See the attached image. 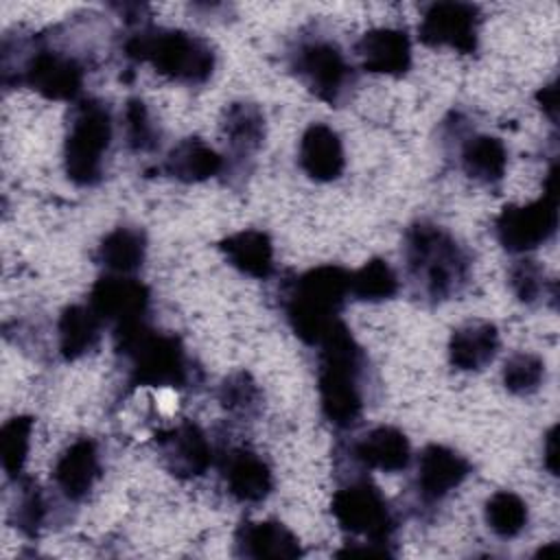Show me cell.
I'll return each mask as SVG.
<instances>
[{"mask_svg":"<svg viewBox=\"0 0 560 560\" xmlns=\"http://www.w3.org/2000/svg\"><path fill=\"white\" fill-rule=\"evenodd\" d=\"M472 472V464L446 444H427L416 455L411 490L420 505L435 508L453 494Z\"/></svg>","mask_w":560,"mask_h":560,"instance_id":"cell-12","label":"cell"},{"mask_svg":"<svg viewBox=\"0 0 560 560\" xmlns=\"http://www.w3.org/2000/svg\"><path fill=\"white\" fill-rule=\"evenodd\" d=\"M508 287L516 302L540 306L545 300L556 302V280L547 278L542 265L534 258H518L508 269Z\"/></svg>","mask_w":560,"mask_h":560,"instance_id":"cell-32","label":"cell"},{"mask_svg":"<svg viewBox=\"0 0 560 560\" xmlns=\"http://www.w3.org/2000/svg\"><path fill=\"white\" fill-rule=\"evenodd\" d=\"M501 348V335L494 322L472 319L457 326L448 337V363L459 372H481Z\"/></svg>","mask_w":560,"mask_h":560,"instance_id":"cell-22","label":"cell"},{"mask_svg":"<svg viewBox=\"0 0 560 560\" xmlns=\"http://www.w3.org/2000/svg\"><path fill=\"white\" fill-rule=\"evenodd\" d=\"M556 551H558V542H549L547 547H540V549L536 551V556H542V558H545L547 553H556Z\"/></svg>","mask_w":560,"mask_h":560,"instance_id":"cell-38","label":"cell"},{"mask_svg":"<svg viewBox=\"0 0 560 560\" xmlns=\"http://www.w3.org/2000/svg\"><path fill=\"white\" fill-rule=\"evenodd\" d=\"M547 378V363L536 352H514L501 368V383L514 396L536 394Z\"/></svg>","mask_w":560,"mask_h":560,"instance_id":"cell-35","label":"cell"},{"mask_svg":"<svg viewBox=\"0 0 560 560\" xmlns=\"http://www.w3.org/2000/svg\"><path fill=\"white\" fill-rule=\"evenodd\" d=\"M350 302V269L341 265L311 267L280 287V311L291 332L315 348L341 319Z\"/></svg>","mask_w":560,"mask_h":560,"instance_id":"cell-5","label":"cell"},{"mask_svg":"<svg viewBox=\"0 0 560 560\" xmlns=\"http://www.w3.org/2000/svg\"><path fill=\"white\" fill-rule=\"evenodd\" d=\"M234 556L252 560H291L302 558L300 538L276 518L241 521L234 532Z\"/></svg>","mask_w":560,"mask_h":560,"instance_id":"cell-20","label":"cell"},{"mask_svg":"<svg viewBox=\"0 0 560 560\" xmlns=\"http://www.w3.org/2000/svg\"><path fill=\"white\" fill-rule=\"evenodd\" d=\"M155 448L162 466L182 481L203 477L214 464L212 442L195 420H179L175 427L158 431Z\"/></svg>","mask_w":560,"mask_h":560,"instance_id":"cell-16","label":"cell"},{"mask_svg":"<svg viewBox=\"0 0 560 560\" xmlns=\"http://www.w3.org/2000/svg\"><path fill=\"white\" fill-rule=\"evenodd\" d=\"M15 483H18V494L9 512V521L22 536L37 538L50 518V505H48L46 492L31 477H20Z\"/></svg>","mask_w":560,"mask_h":560,"instance_id":"cell-31","label":"cell"},{"mask_svg":"<svg viewBox=\"0 0 560 560\" xmlns=\"http://www.w3.org/2000/svg\"><path fill=\"white\" fill-rule=\"evenodd\" d=\"M400 280L385 258H370L359 269H350V300L378 304L396 298Z\"/></svg>","mask_w":560,"mask_h":560,"instance_id":"cell-28","label":"cell"},{"mask_svg":"<svg viewBox=\"0 0 560 560\" xmlns=\"http://www.w3.org/2000/svg\"><path fill=\"white\" fill-rule=\"evenodd\" d=\"M558 424L549 427V431L545 433V442H542V466L558 477Z\"/></svg>","mask_w":560,"mask_h":560,"instance_id":"cell-37","label":"cell"},{"mask_svg":"<svg viewBox=\"0 0 560 560\" xmlns=\"http://www.w3.org/2000/svg\"><path fill=\"white\" fill-rule=\"evenodd\" d=\"M88 304L112 330L149 319L151 289L136 276L103 273L88 293Z\"/></svg>","mask_w":560,"mask_h":560,"instance_id":"cell-13","label":"cell"},{"mask_svg":"<svg viewBox=\"0 0 560 560\" xmlns=\"http://www.w3.org/2000/svg\"><path fill=\"white\" fill-rule=\"evenodd\" d=\"M459 140V168L479 186L497 188L508 171V147L492 133H462Z\"/></svg>","mask_w":560,"mask_h":560,"instance_id":"cell-23","label":"cell"},{"mask_svg":"<svg viewBox=\"0 0 560 560\" xmlns=\"http://www.w3.org/2000/svg\"><path fill=\"white\" fill-rule=\"evenodd\" d=\"M162 171L179 184H201L223 175L225 155L214 151L206 140L188 136L168 149L162 162Z\"/></svg>","mask_w":560,"mask_h":560,"instance_id":"cell-24","label":"cell"},{"mask_svg":"<svg viewBox=\"0 0 560 560\" xmlns=\"http://www.w3.org/2000/svg\"><path fill=\"white\" fill-rule=\"evenodd\" d=\"M122 138L133 153H153L162 144V131L140 96H131L122 107Z\"/></svg>","mask_w":560,"mask_h":560,"instance_id":"cell-34","label":"cell"},{"mask_svg":"<svg viewBox=\"0 0 560 560\" xmlns=\"http://www.w3.org/2000/svg\"><path fill=\"white\" fill-rule=\"evenodd\" d=\"M221 136L228 144L223 175H249L254 155L262 149L267 138V118L258 103L232 101L221 112Z\"/></svg>","mask_w":560,"mask_h":560,"instance_id":"cell-14","label":"cell"},{"mask_svg":"<svg viewBox=\"0 0 560 560\" xmlns=\"http://www.w3.org/2000/svg\"><path fill=\"white\" fill-rule=\"evenodd\" d=\"M2 48L18 52L2 50V83L7 88L24 85L48 101L61 103H77L81 98L85 66L74 52L59 48L50 35L13 37L7 33Z\"/></svg>","mask_w":560,"mask_h":560,"instance_id":"cell-3","label":"cell"},{"mask_svg":"<svg viewBox=\"0 0 560 560\" xmlns=\"http://www.w3.org/2000/svg\"><path fill=\"white\" fill-rule=\"evenodd\" d=\"M483 521L494 536L512 540L525 532L529 523V508L521 494L512 490H497L486 499Z\"/></svg>","mask_w":560,"mask_h":560,"instance_id":"cell-30","label":"cell"},{"mask_svg":"<svg viewBox=\"0 0 560 560\" xmlns=\"http://www.w3.org/2000/svg\"><path fill=\"white\" fill-rule=\"evenodd\" d=\"M120 50L127 61L149 63L158 74L182 85H203L217 68L214 46L206 37L151 22L129 28Z\"/></svg>","mask_w":560,"mask_h":560,"instance_id":"cell-7","label":"cell"},{"mask_svg":"<svg viewBox=\"0 0 560 560\" xmlns=\"http://www.w3.org/2000/svg\"><path fill=\"white\" fill-rule=\"evenodd\" d=\"M35 418L20 413L0 427V464L7 479L18 481L24 477V466L31 451V433Z\"/></svg>","mask_w":560,"mask_h":560,"instance_id":"cell-33","label":"cell"},{"mask_svg":"<svg viewBox=\"0 0 560 560\" xmlns=\"http://www.w3.org/2000/svg\"><path fill=\"white\" fill-rule=\"evenodd\" d=\"M217 400L228 416L236 420H254L262 411L265 394L249 372L238 370L219 383Z\"/></svg>","mask_w":560,"mask_h":560,"instance_id":"cell-29","label":"cell"},{"mask_svg":"<svg viewBox=\"0 0 560 560\" xmlns=\"http://www.w3.org/2000/svg\"><path fill=\"white\" fill-rule=\"evenodd\" d=\"M225 262L243 276L267 280L276 271L273 241L265 230L245 228L217 243Z\"/></svg>","mask_w":560,"mask_h":560,"instance_id":"cell-25","label":"cell"},{"mask_svg":"<svg viewBox=\"0 0 560 560\" xmlns=\"http://www.w3.org/2000/svg\"><path fill=\"white\" fill-rule=\"evenodd\" d=\"M402 262L413 295L427 304H442L462 295L472 276V258L466 245L429 219L407 225Z\"/></svg>","mask_w":560,"mask_h":560,"instance_id":"cell-1","label":"cell"},{"mask_svg":"<svg viewBox=\"0 0 560 560\" xmlns=\"http://www.w3.org/2000/svg\"><path fill=\"white\" fill-rule=\"evenodd\" d=\"M558 232V166L547 173L545 192L529 203H508L494 219V236L510 254H529Z\"/></svg>","mask_w":560,"mask_h":560,"instance_id":"cell-10","label":"cell"},{"mask_svg":"<svg viewBox=\"0 0 560 560\" xmlns=\"http://www.w3.org/2000/svg\"><path fill=\"white\" fill-rule=\"evenodd\" d=\"M149 252V238L144 228L140 225H116L109 230L96 245L94 260L107 273H122L133 276L142 269Z\"/></svg>","mask_w":560,"mask_h":560,"instance_id":"cell-26","label":"cell"},{"mask_svg":"<svg viewBox=\"0 0 560 560\" xmlns=\"http://www.w3.org/2000/svg\"><path fill=\"white\" fill-rule=\"evenodd\" d=\"M103 319L85 304H70L59 313L57 319V350L63 361H79L96 346L103 337Z\"/></svg>","mask_w":560,"mask_h":560,"instance_id":"cell-27","label":"cell"},{"mask_svg":"<svg viewBox=\"0 0 560 560\" xmlns=\"http://www.w3.org/2000/svg\"><path fill=\"white\" fill-rule=\"evenodd\" d=\"M354 57L363 72L405 77L411 70V37L405 28L376 26L365 31L354 44Z\"/></svg>","mask_w":560,"mask_h":560,"instance_id":"cell-19","label":"cell"},{"mask_svg":"<svg viewBox=\"0 0 560 560\" xmlns=\"http://www.w3.org/2000/svg\"><path fill=\"white\" fill-rule=\"evenodd\" d=\"M114 140L109 103L88 96L72 103L63 136V173L79 188H94L105 177V162Z\"/></svg>","mask_w":560,"mask_h":560,"instance_id":"cell-8","label":"cell"},{"mask_svg":"<svg viewBox=\"0 0 560 560\" xmlns=\"http://www.w3.org/2000/svg\"><path fill=\"white\" fill-rule=\"evenodd\" d=\"M317 348V396L324 420L348 431L365 411L370 359L343 319H339Z\"/></svg>","mask_w":560,"mask_h":560,"instance_id":"cell-2","label":"cell"},{"mask_svg":"<svg viewBox=\"0 0 560 560\" xmlns=\"http://www.w3.org/2000/svg\"><path fill=\"white\" fill-rule=\"evenodd\" d=\"M219 470L228 494L238 503H262L273 490V470L254 448L234 446L223 451Z\"/></svg>","mask_w":560,"mask_h":560,"instance_id":"cell-18","label":"cell"},{"mask_svg":"<svg viewBox=\"0 0 560 560\" xmlns=\"http://www.w3.org/2000/svg\"><path fill=\"white\" fill-rule=\"evenodd\" d=\"M483 15L472 2L440 0L422 9L418 39L429 48H451L459 55H475Z\"/></svg>","mask_w":560,"mask_h":560,"instance_id":"cell-11","label":"cell"},{"mask_svg":"<svg viewBox=\"0 0 560 560\" xmlns=\"http://www.w3.org/2000/svg\"><path fill=\"white\" fill-rule=\"evenodd\" d=\"M298 164L302 173L317 184L339 179L346 168L341 136L326 122H311L298 142Z\"/></svg>","mask_w":560,"mask_h":560,"instance_id":"cell-21","label":"cell"},{"mask_svg":"<svg viewBox=\"0 0 560 560\" xmlns=\"http://www.w3.org/2000/svg\"><path fill=\"white\" fill-rule=\"evenodd\" d=\"M114 350L129 387L195 385L199 368L192 365L184 341L175 332L158 330L149 319L112 330Z\"/></svg>","mask_w":560,"mask_h":560,"instance_id":"cell-4","label":"cell"},{"mask_svg":"<svg viewBox=\"0 0 560 560\" xmlns=\"http://www.w3.org/2000/svg\"><path fill=\"white\" fill-rule=\"evenodd\" d=\"M536 103L540 105V109L549 116L551 122L558 120L556 112H558V83L556 79H551L549 83H545L542 88H538L536 92Z\"/></svg>","mask_w":560,"mask_h":560,"instance_id":"cell-36","label":"cell"},{"mask_svg":"<svg viewBox=\"0 0 560 560\" xmlns=\"http://www.w3.org/2000/svg\"><path fill=\"white\" fill-rule=\"evenodd\" d=\"M330 514L339 529L350 536L335 556H396L392 538L396 514L383 490L365 475H348L330 499Z\"/></svg>","mask_w":560,"mask_h":560,"instance_id":"cell-6","label":"cell"},{"mask_svg":"<svg viewBox=\"0 0 560 560\" xmlns=\"http://www.w3.org/2000/svg\"><path fill=\"white\" fill-rule=\"evenodd\" d=\"M411 442L407 433L392 424H376L346 444L341 464L350 466L348 475L383 470L402 472L411 466Z\"/></svg>","mask_w":560,"mask_h":560,"instance_id":"cell-15","label":"cell"},{"mask_svg":"<svg viewBox=\"0 0 560 560\" xmlns=\"http://www.w3.org/2000/svg\"><path fill=\"white\" fill-rule=\"evenodd\" d=\"M291 74L322 103L341 107L357 83V70L341 46L326 35H298L287 50Z\"/></svg>","mask_w":560,"mask_h":560,"instance_id":"cell-9","label":"cell"},{"mask_svg":"<svg viewBox=\"0 0 560 560\" xmlns=\"http://www.w3.org/2000/svg\"><path fill=\"white\" fill-rule=\"evenodd\" d=\"M55 490L68 503L85 501L101 479V451L94 438H77L55 459L50 472Z\"/></svg>","mask_w":560,"mask_h":560,"instance_id":"cell-17","label":"cell"}]
</instances>
